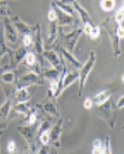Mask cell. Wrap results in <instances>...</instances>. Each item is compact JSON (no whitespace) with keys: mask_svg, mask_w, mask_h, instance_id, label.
Masks as SVG:
<instances>
[{"mask_svg":"<svg viewBox=\"0 0 124 154\" xmlns=\"http://www.w3.org/2000/svg\"><path fill=\"white\" fill-rule=\"evenodd\" d=\"M17 151V146H16V142L13 140H10L8 143H7V152L8 153H14Z\"/></svg>","mask_w":124,"mask_h":154,"instance_id":"cell-37","label":"cell"},{"mask_svg":"<svg viewBox=\"0 0 124 154\" xmlns=\"http://www.w3.org/2000/svg\"><path fill=\"white\" fill-rule=\"evenodd\" d=\"M53 7H55V11H56V14H57V24H58V26H62V27H64V26H73V25L77 24V19L75 17L66 14L65 12H63L62 10L57 8L55 5H53Z\"/></svg>","mask_w":124,"mask_h":154,"instance_id":"cell-12","label":"cell"},{"mask_svg":"<svg viewBox=\"0 0 124 154\" xmlns=\"http://www.w3.org/2000/svg\"><path fill=\"white\" fill-rule=\"evenodd\" d=\"M13 97L16 98L17 103H24V102H28L30 98H31V95L27 90V88H22V89H18L16 90Z\"/></svg>","mask_w":124,"mask_h":154,"instance_id":"cell-22","label":"cell"},{"mask_svg":"<svg viewBox=\"0 0 124 154\" xmlns=\"http://www.w3.org/2000/svg\"><path fill=\"white\" fill-rule=\"evenodd\" d=\"M24 60H25V64L28 66V68H31L32 70H34V72L36 74H38V75H41L40 70H39V64H38V59H37V56L33 54V52H31V51H27L26 52V55H25V58H24Z\"/></svg>","mask_w":124,"mask_h":154,"instance_id":"cell-17","label":"cell"},{"mask_svg":"<svg viewBox=\"0 0 124 154\" xmlns=\"http://www.w3.org/2000/svg\"><path fill=\"white\" fill-rule=\"evenodd\" d=\"M10 16H11V12H10V8L7 7L6 1H0V18L1 19L10 18Z\"/></svg>","mask_w":124,"mask_h":154,"instance_id":"cell-29","label":"cell"},{"mask_svg":"<svg viewBox=\"0 0 124 154\" xmlns=\"http://www.w3.org/2000/svg\"><path fill=\"white\" fill-rule=\"evenodd\" d=\"M47 19H49V21H56L57 20V14H56V11H55V7L52 4H51V8L47 13Z\"/></svg>","mask_w":124,"mask_h":154,"instance_id":"cell-36","label":"cell"},{"mask_svg":"<svg viewBox=\"0 0 124 154\" xmlns=\"http://www.w3.org/2000/svg\"><path fill=\"white\" fill-rule=\"evenodd\" d=\"M104 154H112L111 141L109 136H105V140H104Z\"/></svg>","mask_w":124,"mask_h":154,"instance_id":"cell-35","label":"cell"},{"mask_svg":"<svg viewBox=\"0 0 124 154\" xmlns=\"http://www.w3.org/2000/svg\"><path fill=\"white\" fill-rule=\"evenodd\" d=\"M115 110L116 108L114 107L112 100H108L105 103L101 106H96V113L99 115V117L106 122V125L114 129L116 125V116H115Z\"/></svg>","mask_w":124,"mask_h":154,"instance_id":"cell-2","label":"cell"},{"mask_svg":"<svg viewBox=\"0 0 124 154\" xmlns=\"http://www.w3.org/2000/svg\"><path fill=\"white\" fill-rule=\"evenodd\" d=\"M0 154H1V153H0Z\"/></svg>","mask_w":124,"mask_h":154,"instance_id":"cell-42","label":"cell"},{"mask_svg":"<svg viewBox=\"0 0 124 154\" xmlns=\"http://www.w3.org/2000/svg\"><path fill=\"white\" fill-rule=\"evenodd\" d=\"M12 109H13L16 113L21 114V115L27 117V116L30 115V113L32 112L33 108H32L27 102H24V103H17V104H14V107H12Z\"/></svg>","mask_w":124,"mask_h":154,"instance_id":"cell-21","label":"cell"},{"mask_svg":"<svg viewBox=\"0 0 124 154\" xmlns=\"http://www.w3.org/2000/svg\"><path fill=\"white\" fill-rule=\"evenodd\" d=\"M58 37V24L56 21H49V27H47V43L52 44L56 42Z\"/></svg>","mask_w":124,"mask_h":154,"instance_id":"cell-19","label":"cell"},{"mask_svg":"<svg viewBox=\"0 0 124 154\" xmlns=\"http://www.w3.org/2000/svg\"><path fill=\"white\" fill-rule=\"evenodd\" d=\"M91 154H104V143L102 142V140L97 139V140L93 141Z\"/></svg>","mask_w":124,"mask_h":154,"instance_id":"cell-27","label":"cell"},{"mask_svg":"<svg viewBox=\"0 0 124 154\" xmlns=\"http://www.w3.org/2000/svg\"><path fill=\"white\" fill-rule=\"evenodd\" d=\"M52 4H53L57 8L62 10L63 12H65L66 14L75 17V12H76V11H75V8H73L72 4H70L69 1H53Z\"/></svg>","mask_w":124,"mask_h":154,"instance_id":"cell-20","label":"cell"},{"mask_svg":"<svg viewBox=\"0 0 124 154\" xmlns=\"http://www.w3.org/2000/svg\"><path fill=\"white\" fill-rule=\"evenodd\" d=\"M43 56L45 57V59H47V62L52 65V68L61 70L63 68V58L61 57V55L55 51V50H44Z\"/></svg>","mask_w":124,"mask_h":154,"instance_id":"cell-10","label":"cell"},{"mask_svg":"<svg viewBox=\"0 0 124 154\" xmlns=\"http://www.w3.org/2000/svg\"><path fill=\"white\" fill-rule=\"evenodd\" d=\"M61 70H57L55 68H50V69H45L41 74V76L44 78H47L50 81H59L61 77Z\"/></svg>","mask_w":124,"mask_h":154,"instance_id":"cell-25","label":"cell"},{"mask_svg":"<svg viewBox=\"0 0 124 154\" xmlns=\"http://www.w3.org/2000/svg\"><path fill=\"white\" fill-rule=\"evenodd\" d=\"M110 98H111V91L110 90H103V91L98 93L96 96L92 98V102L95 103V106H101V104L105 103Z\"/></svg>","mask_w":124,"mask_h":154,"instance_id":"cell-24","label":"cell"},{"mask_svg":"<svg viewBox=\"0 0 124 154\" xmlns=\"http://www.w3.org/2000/svg\"><path fill=\"white\" fill-rule=\"evenodd\" d=\"M124 6L122 5L121 7H120V10H117V12L115 13V16H114V20H115V23L117 24V25H123V20H124Z\"/></svg>","mask_w":124,"mask_h":154,"instance_id":"cell-30","label":"cell"},{"mask_svg":"<svg viewBox=\"0 0 124 154\" xmlns=\"http://www.w3.org/2000/svg\"><path fill=\"white\" fill-rule=\"evenodd\" d=\"M26 49L24 48V46H21V48H18L17 50H14L13 52H12V55L10 56V60H11V68L12 69H16L19 64H20L21 62L24 60V58H25V55H26Z\"/></svg>","mask_w":124,"mask_h":154,"instance_id":"cell-16","label":"cell"},{"mask_svg":"<svg viewBox=\"0 0 124 154\" xmlns=\"http://www.w3.org/2000/svg\"><path fill=\"white\" fill-rule=\"evenodd\" d=\"M83 35V29L82 26H77V27H75V30L73 31H71V32H69V33H64L63 36H64V42H65V44H66V46H67V51L69 52H73V50H75V48H76V45H77V43H78V40H79V37Z\"/></svg>","mask_w":124,"mask_h":154,"instance_id":"cell-7","label":"cell"},{"mask_svg":"<svg viewBox=\"0 0 124 154\" xmlns=\"http://www.w3.org/2000/svg\"><path fill=\"white\" fill-rule=\"evenodd\" d=\"M123 102H124V96L120 97V101L116 103V109H123Z\"/></svg>","mask_w":124,"mask_h":154,"instance_id":"cell-41","label":"cell"},{"mask_svg":"<svg viewBox=\"0 0 124 154\" xmlns=\"http://www.w3.org/2000/svg\"><path fill=\"white\" fill-rule=\"evenodd\" d=\"M72 6H73L75 11H76V12H78V14H79V17H81V20H82V26H91V27L96 26V24L93 23L92 18H91V17H90V14L87 13V11L83 7L78 1H73V2H72Z\"/></svg>","mask_w":124,"mask_h":154,"instance_id":"cell-11","label":"cell"},{"mask_svg":"<svg viewBox=\"0 0 124 154\" xmlns=\"http://www.w3.org/2000/svg\"><path fill=\"white\" fill-rule=\"evenodd\" d=\"M49 132L50 131H45V132H41L40 134H38L41 145H49L50 143V133Z\"/></svg>","mask_w":124,"mask_h":154,"instance_id":"cell-32","label":"cell"},{"mask_svg":"<svg viewBox=\"0 0 124 154\" xmlns=\"http://www.w3.org/2000/svg\"><path fill=\"white\" fill-rule=\"evenodd\" d=\"M55 51H57V52L61 55V57H62L63 59H66V60H67L72 66H75V68H77V69H81V66H82L81 62L73 56V54L69 52L65 48H63L62 45H57Z\"/></svg>","mask_w":124,"mask_h":154,"instance_id":"cell-13","label":"cell"},{"mask_svg":"<svg viewBox=\"0 0 124 154\" xmlns=\"http://www.w3.org/2000/svg\"><path fill=\"white\" fill-rule=\"evenodd\" d=\"M33 46H34V50L39 54V55H43L44 52V44H43V37H41V30L39 24H37L34 27H33Z\"/></svg>","mask_w":124,"mask_h":154,"instance_id":"cell-14","label":"cell"},{"mask_svg":"<svg viewBox=\"0 0 124 154\" xmlns=\"http://www.w3.org/2000/svg\"><path fill=\"white\" fill-rule=\"evenodd\" d=\"M116 6V1L115 0H103L101 1V8L104 12H111Z\"/></svg>","mask_w":124,"mask_h":154,"instance_id":"cell-28","label":"cell"},{"mask_svg":"<svg viewBox=\"0 0 124 154\" xmlns=\"http://www.w3.org/2000/svg\"><path fill=\"white\" fill-rule=\"evenodd\" d=\"M50 153V146L49 145H41L40 148L38 149L37 154H49Z\"/></svg>","mask_w":124,"mask_h":154,"instance_id":"cell-40","label":"cell"},{"mask_svg":"<svg viewBox=\"0 0 124 154\" xmlns=\"http://www.w3.org/2000/svg\"><path fill=\"white\" fill-rule=\"evenodd\" d=\"M18 132L21 134V136L26 140L27 142V146L30 147L31 149V153L36 149V137L38 135V129H39V125L36 123V125H24V126H18Z\"/></svg>","mask_w":124,"mask_h":154,"instance_id":"cell-4","label":"cell"},{"mask_svg":"<svg viewBox=\"0 0 124 154\" xmlns=\"http://www.w3.org/2000/svg\"><path fill=\"white\" fill-rule=\"evenodd\" d=\"M99 36H101V29H99V26L96 25V26L92 27V30H91V32L89 35V38L92 39V40H97L99 38Z\"/></svg>","mask_w":124,"mask_h":154,"instance_id":"cell-33","label":"cell"},{"mask_svg":"<svg viewBox=\"0 0 124 154\" xmlns=\"http://www.w3.org/2000/svg\"><path fill=\"white\" fill-rule=\"evenodd\" d=\"M92 107H93V102H92V98H90V97H86V98L84 100V108H85L86 110H90Z\"/></svg>","mask_w":124,"mask_h":154,"instance_id":"cell-38","label":"cell"},{"mask_svg":"<svg viewBox=\"0 0 124 154\" xmlns=\"http://www.w3.org/2000/svg\"><path fill=\"white\" fill-rule=\"evenodd\" d=\"M116 35H117V37L121 39V40L124 38V27H123V25H118V26H117V29H116Z\"/></svg>","mask_w":124,"mask_h":154,"instance_id":"cell-39","label":"cell"},{"mask_svg":"<svg viewBox=\"0 0 124 154\" xmlns=\"http://www.w3.org/2000/svg\"><path fill=\"white\" fill-rule=\"evenodd\" d=\"M2 21H4V36L6 40L11 44H16L18 40V32L16 27L13 26L10 18H4Z\"/></svg>","mask_w":124,"mask_h":154,"instance_id":"cell-8","label":"cell"},{"mask_svg":"<svg viewBox=\"0 0 124 154\" xmlns=\"http://www.w3.org/2000/svg\"><path fill=\"white\" fill-rule=\"evenodd\" d=\"M11 110H12V96H7L6 101L0 106V121L5 122Z\"/></svg>","mask_w":124,"mask_h":154,"instance_id":"cell-18","label":"cell"},{"mask_svg":"<svg viewBox=\"0 0 124 154\" xmlns=\"http://www.w3.org/2000/svg\"><path fill=\"white\" fill-rule=\"evenodd\" d=\"M49 133H50V142L55 147L59 148L61 147V139H62L63 134V119H59L57 121V123L52 128H50Z\"/></svg>","mask_w":124,"mask_h":154,"instance_id":"cell-9","label":"cell"},{"mask_svg":"<svg viewBox=\"0 0 124 154\" xmlns=\"http://www.w3.org/2000/svg\"><path fill=\"white\" fill-rule=\"evenodd\" d=\"M38 121V116H37V113H36V109L33 108L32 112L30 113V115L27 116V120L24 122V125H36Z\"/></svg>","mask_w":124,"mask_h":154,"instance_id":"cell-31","label":"cell"},{"mask_svg":"<svg viewBox=\"0 0 124 154\" xmlns=\"http://www.w3.org/2000/svg\"><path fill=\"white\" fill-rule=\"evenodd\" d=\"M14 81H16V74L12 70H8V71L2 72L1 76H0V84L2 87L5 84H13Z\"/></svg>","mask_w":124,"mask_h":154,"instance_id":"cell-26","label":"cell"},{"mask_svg":"<svg viewBox=\"0 0 124 154\" xmlns=\"http://www.w3.org/2000/svg\"><path fill=\"white\" fill-rule=\"evenodd\" d=\"M12 24H13V26L16 27V30H17V32H19L21 33L22 36H25V35H32V31H33V29L28 25V24H26L25 21H22V20L18 17V16H14L13 18H12Z\"/></svg>","mask_w":124,"mask_h":154,"instance_id":"cell-15","label":"cell"},{"mask_svg":"<svg viewBox=\"0 0 124 154\" xmlns=\"http://www.w3.org/2000/svg\"><path fill=\"white\" fill-rule=\"evenodd\" d=\"M95 63H96V52L95 51H91L89 54V57L86 59V62L81 66V70H79V74H78V81H79L78 97H82L83 91H84V87H85L86 81H87V77L90 75V72H91Z\"/></svg>","mask_w":124,"mask_h":154,"instance_id":"cell-3","label":"cell"},{"mask_svg":"<svg viewBox=\"0 0 124 154\" xmlns=\"http://www.w3.org/2000/svg\"><path fill=\"white\" fill-rule=\"evenodd\" d=\"M117 26L118 25L115 23L114 17H109L103 21V27L106 30V33H108L109 38L111 40V46H112V50H114L115 58H118L122 54V51H121V39L118 38L117 35H116Z\"/></svg>","mask_w":124,"mask_h":154,"instance_id":"cell-1","label":"cell"},{"mask_svg":"<svg viewBox=\"0 0 124 154\" xmlns=\"http://www.w3.org/2000/svg\"><path fill=\"white\" fill-rule=\"evenodd\" d=\"M12 52H13V50L10 49V48L7 46V44H6L5 36H4V30H0V62H1L2 57H4L6 54L11 56Z\"/></svg>","mask_w":124,"mask_h":154,"instance_id":"cell-23","label":"cell"},{"mask_svg":"<svg viewBox=\"0 0 124 154\" xmlns=\"http://www.w3.org/2000/svg\"><path fill=\"white\" fill-rule=\"evenodd\" d=\"M33 44V39H32V35H25L22 36V46L27 50L28 48H31V45Z\"/></svg>","mask_w":124,"mask_h":154,"instance_id":"cell-34","label":"cell"},{"mask_svg":"<svg viewBox=\"0 0 124 154\" xmlns=\"http://www.w3.org/2000/svg\"><path fill=\"white\" fill-rule=\"evenodd\" d=\"M37 107H39L41 109V112L47 116H53V117H59L61 116V110L57 104L56 98L52 96H49L45 98V101L41 104H37Z\"/></svg>","mask_w":124,"mask_h":154,"instance_id":"cell-6","label":"cell"},{"mask_svg":"<svg viewBox=\"0 0 124 154\" xmlns=\"http://www.w3.org/2000/svg\"><path fill=\"white\" fill-rule=\"evenodd\" d=\"M43 84H44L43 76L36 74L34 71H30V72H27V74H25L18 78V81L16 83V90L27 88L31 85H43Z\"/></svg>","mask_w":124,"mask_h":154,"instance_id":"cell-5","label":"cell"}]
</instances>
